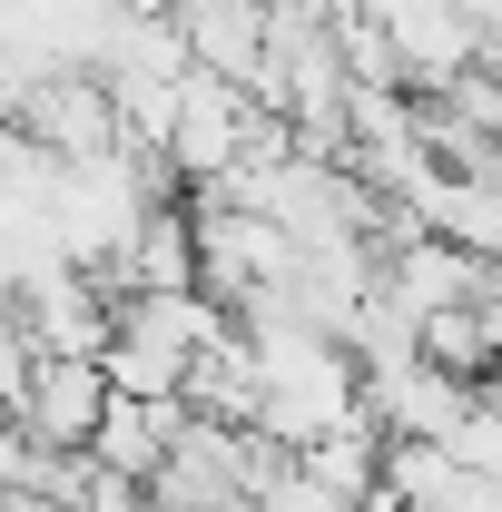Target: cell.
I'll use <instances>...</instances> for the list:
<instances>
[{"mask_svg":"<svg viewBox=\"0 0 502 512\" xmlns=\"http://www.w3.org/2000/svg\"><path fill=\"white\" fill-rule=\"evenodd\" d=\"M99 414H109V375L99 365H69V355H40V375H30V394H20V434L50 453H89V434H99Z\"/></svg>","mask_w":502,"mask_h":512,"instance_id":"obj_1","label":"cell"},{"mask_svg":"<svg viewBox=\"0 0 502 512\" xmlns=\"http://www.w3.org/2000/svg\"><path fill=\"white\" fill-rule=\"evenodd\" d=\"M30 375H40V345L20 335V316H0V424L20 414V394H30Z\"/></svg>","mask_w":502,"mask_h":512,"instance_id":"obj_3","label":"cell"},{"mask_svg":"<svg viewBox=\"0 0 502 512\" xmlns=\"http://www.w3.org/2000/svg\"><path fill=\"white\" fill-rule=\"evenodd\" d=\"M256 10H266V0H256Z\"/></svg>","mask_w":502,"mask_h":512,"instance_id":"obj_5","label":"cell"},{"mask_svg":"<svg viewBox=\"0 0 502 512\" xmlns=\"http://www.w3.org/2000/svg\"><path fill=\"white\" fill-rule=\"evenodd\" d=\"M365 512H404V503H394V493H375V503H365Z\"/></svg>","mask_w":502,"mask_h":512,"instance_id":"obj_4","label":"cell"},{"mask_svg":"<svg viewBox=\"0 0 502 512\" xmlns=\"http://www.w3.org/2000/svg\"><path fill=\"white\" fill-rule=\"evenodd\" d=\"M178 434H188V404H128V394H109V414H99V434H89V463H99L109 483H138V493H148Z\"/></svg>","mask_w":502,"mask_h":512,"instance_id":"obj_2","label":"cell"}]
</instances>
